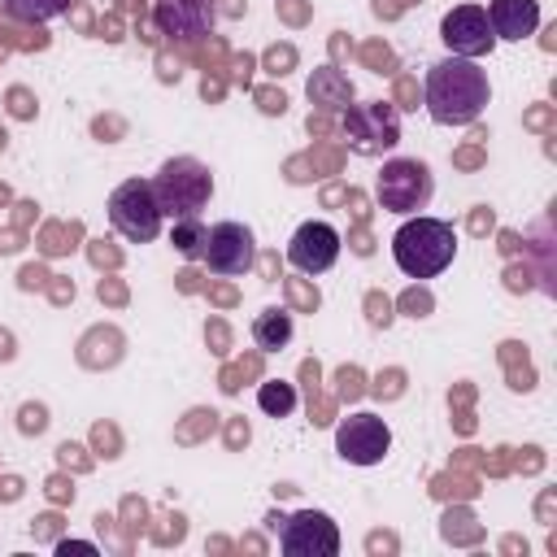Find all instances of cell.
I'll use <instances>...</instances> for the list:
<instances>
[{
  "mask_svg": "<svg viewBox=\"0 0 557 557\" xmlns=\"http://www.w3.org/2000/svg\"><path fill=\"white\" fill-rule=\"evenodd\" d=\"M422 100H426V113L431 122L440 126H470L479 122V113L487 109L492 100V83H487V70L470 57H444L426 70V83H422Z\"/></svg>",
  "mask_w": 557,
  "mask_h": 557,
  "instance_id": "cell-1",
  "label": "cell"
},
{
  "mask_svg": "<svg viewBox=\"0 0 557 557\" xmlns=\"http://www.w3.org/2000/svg\"><path fill=\"white\" fill-rule=\"evenodd\" d=\"M453 257H457V231L444 218L409 213L392 235V261L409 278H435L453 265Z\"/></svg>",
  "mask_w": 557,
  "mask_h": 557,
  "instance_id": "cell-2",
  "label": "cell"
},
{
  "mask_svg": "<svg viewBox=\"0 0 557 557\" xmlns=\"http://www.w3.org/2000/svg\"><path fill=\"white\" fill-rule=\"evenodd\" d=\"M152 196L165 218H191L209 205L213 196V174L200 157H170L152 174Z\"/></svg>",
  "mask_w": 557,
  "mask_h": 557,
  "instance_id": "cell-3",
  "label": "cell"
},
{
  "mask_svg": "<svg viewBox=\"0 0 557 557\" xmlns=\"http://www.w3.org/2000/svg\"><path fill=\"white\" fill-rule=\"evenodd\" d=\"M161 205L152 196V178H126L113 187L109 196V226L126 239V244H152L161 235Z\"/></svg>",
  "mask_w": 557,
  "mask_h": 557,
  "instance_id": "cell-4",
  "label": "cell"
},
{
  "mask_svg": "<svg viewBox=\"0 0 557 557\" xmlns=\"http://www.w3.org/2000/svg\"><path fill=\"white\" fill-rule=\"evenodd\" d=\"M374 196L387 213L409 218V213H422L431 205L435 178L418 157H392V161H383V170L374 178Z\"/></svg>",
  "mask_w": 557,
  "mask_h": 557,
  "instance_id": "cell-5",
  "label": "cell"
},
{
  "mask_svg": "<svg viewBox=\"0 0 557 557\" xmlns=\"http://www.w3.org/2000/svg\"><path fill=\"white\" fill-rule=\"evenodd\" d=\"M270 531L278 535V548L287 557H335L339 553V527L322 509H300V513H270Z\"/></svg>",
  "mask_w": 557,
  "mask_h": 557,
  "instance_id": "cell-6",
  "label": "cell"
},
{
  "mask_svg": "<svg viewBox=\"0 0 557 557\" xmlns=\"http://www.w3.org/2000/svg\"><path fill=\"white\" fill-rule=\"evenodd\" d=\"M348 148L357 157H383L400 144V113L387 100H366V104H348L344 122H339Z\"/></svg>",
  "mask_w": 557,
  "mask_h": 557,
  "instance_id": "cell-7",
  "label": "cell"
},
{
  "mask_svg": "<svg viewBox=\"0 0 557 557\" xmlns=\"http://www.w3.org/2000/svg\"><path fill=\"white\" fill-rule=\"evenodd\" d=\"M392 448V426L361 409V413H348L339 426H335V453L348 461V466H379Z\"/></svg>",
  "mask_w": 557,
  "mask_h": 557,
  "instance_id": "cell-8",
  "label": "cell"
},
{
  "mask_svg": "<svg viewBox=\"0 0 557 557\" xmlns=\"http://www.w3.org/2000/svg\"><path fill=\"white\" fill-rule=\"evenodd\" d=\"M200 261H205L213 274H244V270H252V261H257L252 231H248L244 222H213V226L205 231Z\"/></svg>",
  "mask_w": 557,
  "mask_h": 557,
  "instance_id": "cell-9",
  "label": "cell"
},
{
  "mask_svg": "<svg viewBox=\"0 0 557 557\" xmlns=\"http://www.w3.org/2000/svg\"><path fill=\"white\" fill-rule=\"evenodd\" d=\"M440 39L448 44L453 57H470V61L487 57V52L500 44V39L492 35L487 9H479V4H457V9H448L444 22H440Z\"/></svg>",
  "mask_w": 557,
  "mask_h": 557,
  "instance_id": "cell-10",
  "label": "cell"
},
{
  "mask_svg": "<svg viewBox=\"0 0 557 557\" xmlns=\"http://www.w3.org/2000/svg\"><path fill=\"white\" fill-rule=\"evenodd\" d=\"M339 261V231L322 218H309L287 239V265L300 274H326Z\"/></svg>",
  "mask_w": 557,
  "mask_h": 557,
  "instance_id": "cell-11",
  "label": "cell"
},
{
  "mask_svg": "<svg viewBox=\"0 0 557 557\" xmlns=\"http://www.w3.org/2000/svg\"><path fill=\"white\" fill-rule=\"evenodd\" d=\"M218 22V9L213 0H157L152 4V26L174 39V44H196L213 30Z\"/></svg>",
  "mask_w": 557,
  "mask_h": 557,
  "instance_id": "cell-12",
  "label": "cell"
},
{
  "mask_svg": "<svg viewBox=\"0 0 557 557\" xmlns=\"http://www.w3.org/2000/svg\"><path fill=\"white\" fill-rule=\"evenodd\" d=\"M487 22L496 39H527L540 26V0H492L487 4Z\"/></svg>",
  "mask_w": 557,
  "mask_h": 557,
  "instance_id": "cell-13",
  "label": "cell"
},
{
  "mask_svg": "<svg viewBox=\"0 0 557 557\" xmlns=\"http://www.w3.org/2000/svg\"><path fill=\"white\" fill-rule=\"evenodd\" d=\"M292 331H296V322H292V313L278 309V305H270V309H261V313L252 318V344L265 348V352L287 348V344H292Z\"/></svg>",
  "mask_w": 557,
  "mask_h": 557,
  "instance_id": "cell-14",
  "label": "cell"
},
{
  "mask_svg": "<svg viewBox=\"0 0 557 557\" xmlns=\"http://www.w3.org/2000/svg\"><path fill=\"white\" fill-rule=\"evenodd\" d=\"M205 222H200V213H191V218H174V226H170V244H174V252L178 257H187V261H196L200 257V248H205Z\"/></svg>",
  "mask_w": 557,
  "mask_h": 557,
  "instance_id": "cell-15",
  "label": "cell"
},
{
  "mask_svg": "<svg viewBox=\"0 0 557 557\" xmlns=\"http://www.w3.org/2000/svg\"><path fill=\"white\" fill-rule=\"evenodd\" d=\"M257 405H261L265 418H287L296 409V387L283 383V379H270V383L257 387Z\"/></svg>",
  "mask_w": 557,
  "mask_h": 557,
  "instance_id": "cell-16",
  "label": "cell"
},
{
  "mask_svg": "<svg viewBox=\"0 0 557 557\" xmlns=\"http://www.w3.org/2000/svg\"><path fill=\"white\" fill-rule=\"evenodd\" d=\"M309 96H313V104H348L352 87H348L335 70H318V74L309 78Z\"/></svg>",
  "mask_w": 557,
  "mask_h": 557,
  "instance_id": "cell-17",
  "label": "cell"
},
{
  "mask_svg": "<svg viewBox=\"0 0 557 557\" xmlns=\"http://www.w3.org/2000/svg\"><path fill=\"white\" fill-rule=\"evenodd\" d=\"M4 9L17 17V22H52L70 9V0H4Z\"/></svg>",
  "mask_w": 557,
  "mask_h": 557,
  "instance_id": "cell-18",
  "label": "cell"
},
{
  "mask_svg": "<svg viewBox=\"0 0 557 557\" xmlns=\"http://www.w3.org/2000/svg\"><path fill=\"white\" fill-rule=\"evenodd\" d=\"M57 553H96V544H87V540H65Z\"/></svg>",
  "mask_w": 557,
  "mask_h": 557,
  "instance_id": "cell-19",
  "label": "cell"
}]
</instances>
